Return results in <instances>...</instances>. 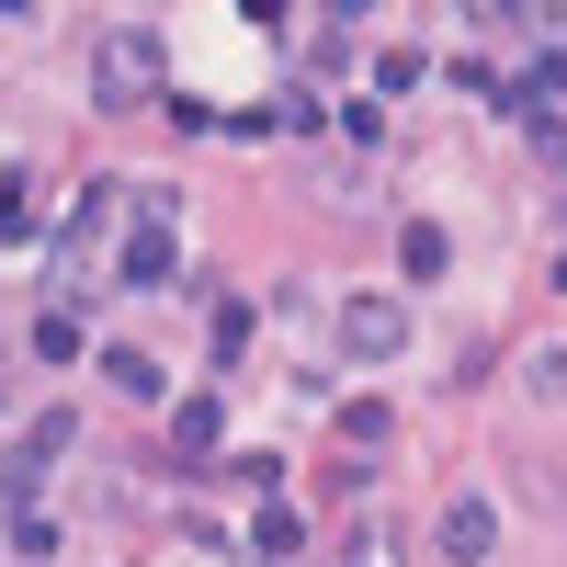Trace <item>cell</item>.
Here are the masks:
<instances>
[{"label":"cell","mask_w":567,"mask_h":567,"mask_svg":"<svg viewBox=\"0 0 567 567\" xmlns=\"http://www.w3.org/2000/svg\"><path fill=\"white\" fill-rule=\"evenodd\" d=\"M125 216H136V227H125V261H114V272H125V284H171V261H182L171 194H125Z\"/></svg>","instance_id":"cell-1"},{"label":"cell","mask_w":567,"mask_h":567,"mask_svg":"<svg viewBox=\"0 0 567 567\" xmlns=\"http://www.w3.org/2000/svg\"><path fill=\"white\" fill-rule=\"evenodd\" d=\"M91 91H103V103L159 91V23H114V34H103V58H91Z\"/></svg>","instance_id":"cell-2"},{"label":"cell","mask_w":567,"mask_h":567,"mask_svg":"<svg viewBox=\"0 0 567 567\" xmlns=\"http://www.w3.org/2000/svg\"><path fill=\"white\" fill-rule=\"evenodd\" d=\"M125 216V182H91V194L69 205V239H58V307L80 296V272H91V250H103V227Z\"/></svg>","instance_id":"cell-3"},{"label":"cell","mask_w":567,"mask_h":567,"mask_svg":"<svg viewBox=\"0 0 567 567\" xmlns=\"http://www.w3.org/2000/svg\"><path fill=\"white\" fill-rule=\"evenodd\" d=\"M341 352L352 363H398L409 352V307L398 296H341Z\"/></svg>","instance_id":"cell-4"},{"label":"cell","mask_w":567,"mask_h":567,"mask_svg":"<svg viewBox=\"0 0 567 567\" xmlns=\"http://www.w3.org/2000/svg\"><path fill=\"white\" fill-rule=\"evenodd\" d=\"M432 545H443V567H488V545H499V511H488V499H454L443 523H432Z\"/></svg>","instance_id":"cell-5"},{"label":"cell","mask_w":567,"mask_h":567,"mask_svg":"<svg viewBox=\"0 0 567 567\" xmlns=\"http://www.w3.org/2000/svg\"><path fill=\"white\" fill-rule=\"evenodd\" d=\"M227 443V409L194 386V398H171V454H216Z\"/></svg>","instance_id":"cell-6"},{"label":"cell","mask_w":567,"mask_h":567,"mask_svg":"<svg viewBox=\"0 0 567 567\" xmlns=\"http://www.w3.org/2000/svg\"><path fill=\"white\" fill-rule=\"evenodd\" d=\"M523 398L534 409H567V341H534L523 352Z\"/></svg>","instance_id":"cell-7"},{"label":"cell","mask_w":567,"mask_h":567,"mask_svg":"<svg viewBox=\"0 0 567 567\" xmlns=\"http://www.w3.org/2000/svg\"><path fill=\"white\" fill-rule=\"evenodd\" d=\"M103 386H125V398H159V409H171V374H159L148 352H103Z\"/></svg>","instance_id":"cell-8"},{"label":"cell","mask_w":567,"mask_h":567,"mask_svg":"<svg viewBox=\"0 0 567 567\" xmlns=\"http://www.w3.org/2000/svg\"><path fill=\"white\" fill-rule=\"evenodd\" d=\"M45 239V227H34V194H23V182H0V250H34Z\"/></svg>","instance_id":"cell-9"},{"label":"cell","mask_w":567,"mask_h":567,"mask_svg":"<svg viewBox=\"0 0 567 567\" xmlns=\"http://www.w3.org/2000/svg\"><path fill=\"white\" fill-rule=\"evenodd\" d=\"M34 352H45V363H80V307H45V318H34Z\"/></svg>","instance_id":"cell-10"},{"label":"cell","mask_w":567,"mask_h":567,"mask_svg":"<svg viewBox=\"0 0 567 567\" xmlns=\"http://www.w3.org/2000/svg\"><path fill=\"white\" fill-rule=\"evenodd\" d=\"M398 261H409V284H432L454 250H443V227H409V239H398Z\"/></svg>","instance_id":"cell-11"},{"label":"cell","mask_w":567,"mask_h":567,"mask_svg":"<svg viewBox=\"0 0 567 567\" xmlns=\"http://www.w3.org/2000/svg\"><path fill=\"white\" fill-rule=\"evenodd\" d=\"M250 545H261V556H296V545H307V523H296V511H261Z\"/></svg>","instance_id":"cell-12"},{"label":"cell","mask_w":567,"mask_h":567,"mask_svg":"<svg viewBox=\"0 0 567 567\" xmlns=\"http://www.w3.org/2000/svg\"><path fill=\"white\" fill-rule=\"evenodd\" d=\"M341 136H352V148L374 159V148H386V114H374V103H341Z\"/></svg>","instance_id":"cell-13"},{"label":"cell","mask_w":567,"mask_h":567,"mask_svg":"<svg viewBox=\"0 0 567 567\" xmlns=\"http://www.w3.org/2000/svg\"><path fill=\"white\" fill-rule=\"evenodd\" d=\"M352 567H398V534H386V523H363V534H352Z\"/></svg>","instance_id":"cell-14"},{"label":"cell","mask_w":567,"mask_h":567,"mask_svg":"<svg viewBox=\"0 0 567 567\" xmlns=\"http://www.w3.org/2000/svg\"><path fill=\"white\" fill-rule=\"evenodd\" d=\"M556 284H567V261H556Z\"/></svg>","instance_id":"cell-15"}]
</instances>
